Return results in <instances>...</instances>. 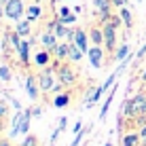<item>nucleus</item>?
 <instances>
[{"instance_id":"nucleus-1","label":"nucleus","mask_w":146,"mask_h":146,"mask_svg":"<svg viewBox=\"0 0 146 146\" xmlns=\"http://www.w3.org/2000/svg\"><path fill=\"white\" fill-rule=\"evenodd\" d=\"M51 66L55 68V72H57V78L62 80L66 87H72L74 83H76V72H74V68L70 66V64L66 62H59V59H55V62L51 64Z\"/></svg>"},{"instance_id":"nucleus-2","label":"nucleus","mask_w":146,"mask_h":146,"mask_svg":"<svg viewBox=\"0 0 146 146\" xmlns=\"http://www.w3.org/2000/svg\"><path fill=\"white\" fill-rule=\"evenodd\" d=\"M55 68L53 66H47L44 70H40L38 72V85H40V91L42 93H51V89H53V85L57 83V78H55Z\"/></svg>"},{"instance_id":"nucleus-3","label":"nucleus","mask_w":146,"mask_h":146,"mask_svg":"<svg viewBox=\"0 0 146 146\" xmlns=\"http://www.w3.org/2000/svg\"><path fill=\"white\" fill-rule=\"evenodd\" d=\"M26 13V4L23 0H9L4 2V17L11 19V21H19Z\"/></svg>"},{"instance_id":"nucleus-4","label":"nucleus","mask_w":146,"mask_h":146,"mask_svg":"<svg viewBox=\"0 0 146 146\" xmlns=\"http://www.w3.org/2000/svg\"><path fill=\"white\" fill-rule=\"evenodd\" d=\"M102 30H104V47H106V51L108 53L117 51V28L110 21H106Z\"/></svg>"},{"instance_id":"nucleus-5","label":"nucleus","mask_w":146,"mask_h":146,"mask_svg":"<svg viewBox=\"0 0 146 146\" xmlns=\"http://www.w3.org/2000/svg\"><path fill=\"white\" fill-rule=\"evenodd\" d=\"M87 57H89V64H91V68L100 70L104 66V49L102 44H91L87 51Z\"/></svg>"},{"instance_id":"nucleus-6","label":"nucleus","mask_w":146,"mask_h":146,"mask_svg":"<svg viewBox=\"0 0 146 146\" xmlns=\"http://www.w3.org/2000/svg\"><path fill=\"white\" fill-rule=\"evenodd\" d=\"M23 89H26L28 98L32 100V102H36L38 95H40V85H38V78L34 76V74H28L26 80H23Z\"/></svg>"},{"instance_id":"nucleus-7","label":"nucleus","mask_w":146,"mask_h":146,"mask_svg":"<svg viewBox=\"0 0 146 146\" xmlns=\"http://www.w3.org/2000/svg\"><path fill=\"white\" fill-rule=\"evenodd\" d=\"M112 0H93V9L100 13V19H102L104 23L110 21V17H112V13H110V9H112Z\"/></svg>"},{"instance_id":"nucleus-8","label":"nucleus","mask_w":146,"mask_h":146,"mask_svg":"<svg viewBox=\"0 0 146 146\" xmlns=\"http://www.w3.org/2000/svg\"><path fill=\"white\" fill-rule=\"evenodd\" d=\"M68 42H74V44H78L80 49H83L85 53L89 51V34L85 32L83 28H76L74 30V34H72V38L68 40Z\"/></svg>"},{"instance_id":"nucleus-9","label":"nucleus","mask_w":146,"mask_h":146,"mask_svg":"<svg viewBox=\"0 0 146 146\" xmlns=\"http://www.w3.org/2000/svg\"><path fill=\"white\" fill-rule=\"evenodd\" d=\"M38 42H40V47H42V49H49V51H51L55 44L59 42V38L55 36V32H53V30H44V32H40Z\"/></svg>"},{"instance_id":"nucleus-10","label":"nucleus","mask_w":146,"mask_h":146,"mask_svg":"<svg viewBox=\"0 0 146 146\" xmlns=\"http://www.w3.org/2000/svg\"><path fill=\"white\" fill-rule=\"evenodd\" d=\"M51 53H53L55 59H59V62H66L68 55H70V42H68V40H64V42H57V44L51 49Z\"/></svg>"},{"instance_id":"nucleus-11","label":"nucleus","mask_w":146,"mask_h":146,"mask_svg":"<svg viewBox=\"0 0 146 146\" xmlns=\"http://www.w3.org/2000/svg\"><path fill=\"white\" fill-rule=\"evenodd\" d=\"M51 57H53V53L49 49H40V51L34 53V64L40 68H47V66H51Z\"/></svg>"},{"instance_id":"nucleus-12","label":"nucleus","mask_w":146,"mask_h":146,"mask_svg":"<svg viewBox=\"0 0 146 146\" xmlns=\"http://www.w3.org/2000/svg\"><path fill=\"white\" fill-rule=\"evenodd\" d=\"M21 121H23V110H17L11 119V129H9V135L7 138H15L19 135V129H21Z\"/></svg>"},{"instance_id":"nucleus-13","label":"nucleus","mask_w":146,"mask_h":146,"mask_svg":"<svg viewBox=\"0 0 146 146\" xmlns=\"http://www.w3.org/2000/svg\"><path fill=\"white\" fill-rule=\"evenodd\" d=\"M119 91V85L114 83V87L110 89V93L106 95V100H104V104H102V110H100V121H104L106 119V114H108V110H110V104H112V100H114V93Z\"/></svg>"},{"instance_id":"nucleus-14","label":"nucleus","mask_w":146,"mask_h":146,"mask_svg":"<svg viewBox=\"0 0 146 146\" xmlns=\"http://www.w3.org/2000/svg\"><path fill=\"white\" fill-rule=\"evenodd\" d=\"M15 32H17L21 38H28L30 34H32V21H30L28 17L26 19H19L17 26H15Z\"/></svg>"},{"instance_id":"nucleus-15","label":"nucleus","mask_w":146,"mask_h":146,"mask_svg":"<svg viewBox=\"0 0 146 146\" xmlns=\"http://www.w3.org/2000/svg\"><path fill=\"white\" fill-rule=\"evenodd\" d=\"M17 55H19V62L21 64H30V40L28 38H23L21 40V44L17 47Z\"/></svg>"},{"instance_id":"nucleus-16","label":"nucleus","mask_w":146,"mask_h":146,"mask_svg":"<svg viewBox=\"0 0 146 146\" xmlns=\"http://www.w3.org/2000/svg\"><path fill=\"white\" fill-rule=\"evenodd\" d=\"M83 55H87V53H85L78 44L70 42V55H68V62H70V64H78L80 59H83Z\"/></svg>"},{"instance_id":"nucleus-17","label":"nucleus","mask_w":146,"mask_h":146,"mask_svg":"<svg viewBox=\"0 0 146 146\" xmlns=\"http://www.w3.org/2000/svg\"><path fill=\"white\" fill-rule=\"evenodd\" d=\"M140 133H123L121 135V146H140Z\"/></svg>"},{"instance_id":"nucleus-18","label":"nucleus","mask_w":146,"mask_h":146,"mask_svg":"<svg viewBox=\"0 0 146 146\" xmlns=\"http://www.w3.org/2000/svg\"><path fill=\"white\" fill-rule=\"evenodd\" d=\"M129 55H131V47H129V42H123V44L117 49V51H114L112 59H117V62H123V59H127Z\"/></svg>"},{"instance_id":"nucleus-19","label":"nucleus","mask_w":146,"mask_h":146,"mask_svg":"<svg viewBox=\"0 0 146 146\" xmlns=\"http://www.w3.org/2000/svg\"><path fill=\"white\" fill-rule=\"evenodd\" d=\"M119 15H121V19H123V26L127 30H131L133 28V15H131V11H129L127 7H121L119 9Z\"/></svg>"},{"instance_id":"nucleus-20","label":"nucleus","mask_w":146,"mask_h":146,"mask_svg":"<svg viewBox=\"0 0 146 146\" xmlns=\"http://www.w3.org/2000/svg\"><path fill=\"white\" fill-rule=\"evenodd\" d=\"M68 104H70V93L68 91H62V93H57L53 98V106L55 108H66Z\"/></svg>"},{"instance_id":"nucleus-21","label":"nucleus","mask_w":146,"mask_h":146,"mask_svg":"<svg viewBox=\"0 0 146 146\" xmlns=\"http://www.w3.org/2000/svg\"><path fill=\"white\" fill-rule=\"evenodd\" d=\"M89 40L93 44H104V30L102 28H91L89 30Z\"/></svg>"},{"instance_id":"nucleus-22","label":"nucleus","mask_w":146,"mask_h":146,"mask_svg":"<svg viewBox=\"0 0 146 146\" xmlns=\"http://www.w3.org/2000/svg\"><path fill=\"white\" fill-rule=\"evenodd\" d=\"M91 129H93V125H87V127H83L78 133H74V140L70 142V146H78L80 142H83V138H85V135H87L89 131H91Z\"/></svg>"},{"instance_id":"nucleus-23","label":"nucleus","mask_w":146,"mask_h":146,"mask_svg":"<svg viewBox=\"0 0 146 146\" xmlns=\"http://www.w3.org/2000/svg\"><path fill=\"white\" fill-rule=\"evenodd\" d=\"M40 15H42L40 4H30V7H28V19H30V21H36Z\"/></svg>"},{"instance_id":"nucleus-24","label":"nucleus","mask_w":146,"mask_h":146,"mask_svg":"<svg viewBox=\"0 0 146 146\" xmlns=\"http://www.w3.org/2000/svg\"><path fill=\"white\" fill-rule=\"evenodd\" d=\"M13 78V70L7 66V64H0V80L2 83H9Z\"/></svg>"},{"instance_id":"nucleus-25","label":"nucleus","mask_w":146,"mask_h":146,"mask_svg":"<svg viewBox=\"0 0 146 146\" xmlns=\"http://www.w3.org/2000/svg\"><path fill=\"white\" fill-rule=\"evenodd\" d=\"M59 21L64 23V26H72V23H76V13H70V15H66V17H59Z\"/></svg>"},{"instance_id":"nucleus-26","label":"nucleus","mask_w":146,"mask_h":146,"mask_svg":"<svg viewBox=\"0 0 146 146\" xmlns=\"http://www.w3.org/2000/svg\"><path fill=\"white\" fill-rule=\"evenodd\" d=\"M21 146H38V138H36V135H32V133H28L26 138H23Z\"/></svg>"},{"instance_id":"nucleus-27","label":"nucleus","mask_w":146,"mask_h":146,"mask_svg":"<svg viewBox=\"0 0 146 146\" xmlns=\"http://www.w3.org/2000/svg\"><path fill=\"white\" fill-rule=\"evenodd\" d=\"M144 55H146V42L142 44V47H140L138 49V53H135V57H133V62H135V66H138V64L140 62H142V59H144Z\"/></svg>"},{"instance_id":"nucleus-28","label":"nucleus","mask_w":146,"mask_h":146,"mask_svg":"<svg viewBox=\"0 0 146 146\" xmlns=\"http://www.w3.org/2000/svg\"><path fill=\"white\" fill-rule=\"evenodd\" d=\"M64 89H66V85H64V83H62V80H59V78H57V83H55V85H53V89H51V93H53V95H57V93H62V91H64Z\"/></svg>"},{"instance_id":"nucleus-29","label":"nucleus","mask_w":146,"mask_h":146,"mask_svg":"<svg viewBox=\"0 0 146 146\" xmlns=\"http://www.w3.org/2000/svg\"><path fill=\"white\" fill-rule=\"evenodd\" d=\"M30 112H32V117H34V119L42 117V106H38V104H34V106H30Z\"/></svg>"},{"instance_id":"nucleus-30","label":"nucleus","mask_w":146,"mask_h":146,"mask_svg":"<svg viewBox=\"0 0 146 146\" xmlns=\"http://www.w3.org/2000/svg\"><path fill=\"white\" fill-rule=\"evenodd\" d=\"M110 23H112V26L114 28H121V23H123V19H121V15H119V17H117V15H112V17H110Z\"/></svg>"},{"instance_id":"nucleus-31","label":"nucleus","mask_w":146,"mask_h":146,"mask_svg":"<svg viewBox=\"0 0 146 146\" xmlns=\"http://www.w3.org/2000/svg\"><path fill=\"white\" fill-rule=\"evenodd\" d=\"M9 114V106H7V102H0V119H4Z\"/></svg>"},{"instance_id":"nucleus-32","label":"nucleus","mask_w":146,"mask_h":146,"mask_svg":"<svg viewBox=\"0 0 146 146\" xmlns=\"http://www.w3.org/2000/svg\"><path fill=\"white\" fill-rule=\"evenodd\" d=\"M59 133H62V129H59V127L51 133V140H49V142H51V146H55V142H57V138H59Z\"/></svg>"},{"instance_id":"nucleus-33","label":"nucleus","mask_w":146,"mask_h":146,"mask_svg":"<svg viewBox=\"0 0 146 146\" xmlns=\"http://www.w3.org/2000/svg\"><path fill=\"white\" fill-rule=\"evenodd\" d=\"M62 131H66V127H68V117H59V125H57Z\"/></svg>"},{"instance_id":"nucleus-34","label":"nucleus","mask_w":146,"mask_h":146,"mask_svg":"<svg viewBox=\"0 0 146 146\" xmlns=\"http://www.w3.org/2000/svg\"><path fill=\"white\" fill-rule=\"evenodd\" d=\"M72 11H70L68 7H59V11H57V17H66V15H70Z\"/></svg>"},{"instance_id":"nucleus-35","label":"nucleus","mask_w":146,"mask_h":146,"mask_svg":"<svg viewBox=\"0 0 146 146\" xmlns=\"http://www.w3.org/2000/svg\"><path fill=\"white\" fill-rule=\"evenodd\" d=\"M11 104H13V108H15V110H23V108H21V102H19V100L11 98Z\"/></svg>"},{"instance_id":"nucleus-36","label":"nucleus","mask_w":146,"mask_h":146,"mask_svg":"<svg viewBox=\"0 0 146 146\" xmlns=\"http://www.w3.org/2000/svg\"><path fill=\"white\" fill-rule=\"evenodd\" d=\"M112 4H114V7H127V0H112Z\"/></svg>"},{"instance_id":"nucleus-37","label":"nucleus","mask_w":146,"mask_h":146,"mask_svg":"<svg viewBox=\"0 0 146 146\" xmlns=\"http://www.w3.org/2000/svg\"><path fill=\"white\" fill-rule=\"evenodd\" d=\"M80 129H83V123H80V121H76V125L72 127V131H74V133H78Z\"/></svg>"},{"instance_id":"nucleus-38","label":"nucleus","mask_w":146,"mask_h":146,"mask_svg":"<svg viewBox=\"0 0 146 146\" xmlns=\"http://www.w3.org/2000/svg\"><path fill=\"white\" fill-rule=\"evenodd\" d=\"M0 146H11V138H2L0 140Z\"/></svg>"},{"instance_id":"nucleus-39","label":"nucleus","mask_w":146,"mask_h":146,"mask_svg":"<svg viewBox=\"0 0 146 146\" xmlns=\"http://www.w3.org/2000/svg\"><path fill=\"white\" fill-rule=\"evenodd\" d=\"M138 133H140V138H146V125H142V127L138 129Z\"/></svg>"},{"instance_id":"nucleus-40","label":"nucleus","mask_w":146,"mask_h":146,"mask_svg":"<svg viewBox=\"0 0 146 146\" xmlns=\"http://www.w3.org/2000/svg\"><path fill=\"white\" fill-rule=\"evenodd\" d=\"M4 17V2H0V19Z\"/></svg>"},{"instance_id":"nucleus-41","label":"nucleus","mask_w":146,"mask_h":146,"mask_svg":"<svg viewBox=\"0 0 146 146\" xmlns=\"http://www.w3.org/2000/svg\"><path fill=\"white\" fill-rule=\"evenodd\" d=\"M140 80H142V83H146V70H144L142 74H140Z\"/></svg>"},{"instance_id":"nucleus-42","label":"nucleus","mask_w":146,"mask_h":146,"mask_svg":"<svg viewBox=\"0 0 146 146\" xmlns=\"http://www.w3.org/2000/svg\"><path fill=\"white\" fill-rule=\"evenodd\" d=\"M83 146H93V142H91V140H87V142H85Z\"/></svg>"},{"instance_id":"nucleus-43","label":"nucleus","mask_w":146,"mask_h":146,"mask_svg":"<svg viewBox=\"0 0 146 146\" xmlns=\"http://www.w3.org/2000/svg\"><path fill=\"white\" fill-rule=\"evenodd\" d=\"M140 146H146V138H142V140H140Z\"/></svg>"},{"instance_id":"nucleus-44","label":"nucleus","mask_w":146,"mask_h":146,"mask_svg":"<svg viewBox=\"0 0 146 146\" xmlns=\"http://www.w3.org/2000/svg\"><path fill=\"white\" fill-rule=\"evenodd\" d=\"M57 2H62V0H51V4H57Z\"/></svg>"},{"instance_id":"nucleus-45","label":"nucleus","mask_w":146,"mask_h":146,"mask_svg":"<svg viewBox=\"0 0 146 146\" xmlns=\"http://www.w3.org/2000/svg\"><path fill=\"white\" fill-rule=\"evenodd\" d=\"M0 53H2V38H0Z\"/></svg>"},{"instance_id":"nucleus-46","label":"nucleus","mask_w":146,"mask_h":146,"mask_svg":"<svg viewBox=\"0 0 146 146\" xmlns=\"http://www.w3.org/2000/svg\"><path fill=\"white\" fill-rule=\"evenodd\" d=\"M104 146H114V144H112V142H106V144H104Z\"/></svg>"},{"instance_id":"nucleus-47","label":"nucleus","mask_w":146,"mask_h":146,"mask_svg":"<svg viewBox=\"0 0 146 146\" xmlns=\"http://www.w3.org/2000/svg\"><path fill=\"white\" fill-rule=\"evenodd\" d=\"M0 2H9V0H0Z\"/></svg>"},{"instance_id":"nucleus-48","label":"nucleus","mask_w":146,"mask_h":146,"mask_svg":"<svg viewBox=\"0 0 146 146\" xmlns=\"http://www.w3.org/2000/svg\"><path fill=\"white\" fill-rule=\"evenodd\" d=\"M144 114H146V108H144Z\"/></svg>"}]
</instances>
